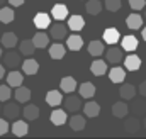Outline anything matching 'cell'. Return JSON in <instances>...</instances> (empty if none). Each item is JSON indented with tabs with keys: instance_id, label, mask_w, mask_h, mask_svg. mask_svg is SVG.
I'll return each mask as SVG.
<instances>
[{
	"instance_id": "cell-26",
	"label": "cell",
	"mask_w": 146,
	"mask_h": 139,
	"mask_svg": "<svg viewBox=\"0 0 146 139\" xmlns=\"http://www.w3.org/2000/svg\"><path fill=\"white\" fill-rule=\"evenodd\" d=\"M83 114L87 117L94 119V117H97L100 114V105L97 104V102H94V100H90V102H87V104L83 105Z\"/></svg>"
},
{
	"instance_id": "cell-9",
	"label": "cell",
	"mask_w": 146,
	"mask_h": 139,
	"mask_svg": "<svg viewBox=\"0 0 146 139\" xmlns=\"http://www.w3.org/2000/svg\"><path fill=\"white\" fill-rule=\"evenodd\" d=\"M3 63H5L7 68H17V66L22 63V58L19 56V53H15V51H9V53H5Z\"/></svg>"
},
{
	"instance_id": "cell-41",
	"label": "cell",
	"mask_w": 146,
	"mask_h": 139,
	"mask_svg": "<svg viewBox=\"0 0 146 139\" xmlns=\"http://www.w3.org/2000/svg\"><path fill=\"white\" fill-rule=\"evenodd\" d=\"M9 129H10V126H9V122H7V119H5V117H3V119H0V136L7 134V132H9Z\"/></svg>"
},
{
	"instance_id": "cell-36",
	"label": "cell",
	"mask_w": 146,
	"mask_h": 139,
	"mask_svg": "<svg viewBox=\"0 0 146 139\" xmlns=\"http://www.w3.org/2000/svg\"><path fill=\"white\" fill-rule=\"evenodd\" d=\"M0 44L3 48H7V49H12L14 46H17V36H15V32H5L2 36V39H0Z\"/></svg>"
},
{
	"instance_id": "cell-47",
	"label": "cell",
	"mask_w": 146,
	"mask_h": 139,
	"mask_svg": "<svg viewBox=\"0 0 146 139\" xmlns=\"http://www.w3.org/2000/svg\"><path fill=\"white\" fill-rule=\"evenodd\" d=\"M3 3H5V0H0V7H2V5H3Z\"/></svg>"
},
{
	"instance_id": "cell-11",
	"label": "cell",
	"mask_w": 146,
	"mask_h": 139,
	"mask_svg": "<svg viewBox=\"0 0 146 139\" xmlns=\"http://www.w3.org/2000/svg\"><path fill=\"white\" fill-rule=\"evenodd\" d=\"M129 114V107L126 104V100H121V102H115L112 105V115L117 117V119H124L126 115Z\"/></svg>"
},
{
	"instance_id": "cell-31",
	"label": "cell",
	"mask_w": 146,
	"mask_h": 139,
	"mask_svg": "<svg viewBox=\"0 0 146 139\" xmlns=\"http://www.w3.org/2000/svg\"><path fill=\"white\" fill-rule=\"evenodd\" d=\"M33 44L36 46V49H42V48H46L48 44H49V36L46 34V32H36L34 37H33Z\"/></svg>"
},
{
	"instance_id": "cell-6",
	"label": "cell",
	"mask_w": 146,
	"mask_h": 139,
	"mask_svg": "<svg viewBox=\"0 0 146 139\" xmlns=\"http://www.w3.org/2000/svg\"><path fill=\"white\" fill-rule=\"evenodd\" d=\"M65 48L70 49V51H80V49L83 48V39H82V36H78V34L66 36V46H65Z\"/></svg>"
},
{
	"instance_id": "cell-12",
	"label": "cell",
	"mask_w": 146,
	"mask_h": 139,
	"mask_svg": "<svg viewBox=\"0 0 146 139\" xmlns=\"http://www.w3.org/2000/svg\"><path fill=\"white\" fill-rule=\"evenodd\" d=\"M22 73L24 75H36L37 71H39V63H37L36 60H33V58H27V60H24L22 63Z\"/></svg>"
},
{
	"instance_id": "cell-23",
	"label": "cell",
	"mask_w": 146,
	"mask_h": 139,
	"mask_svg": "<svg viewBox=\"0 0 146 139\" xmlns=\"http://www.w3.org/2000/svg\"><path fill=\"white\" fill-rule=\"evenodd\" d=\"M66 122L70 124V127H72L73 131H83L85 129V117L80 115V114H73Z\"/></svg>"
},
{
	"instance_id": "cell-15",
	"label": "cell",
	"mask_w": 146,
	"mask_h": 139,
	"mask_svg": "<svg viewBox=\"0 0 146 139\" xmlns=\"http://www.w3.org/2000/svg\"><path fill=\"white\" fill-rule=\"evenodd\" d=\"M119 95H121L122 100H133L136 97V87L131 85V83H124L119 88Z\"/></svg>"
},
{
	"instance_id": "cell-22",
	"label": "cell",
	"mask_w": 146,
	"mask_h": 139,
	"mask_svg": "<svg viewBox=\"0 0 146 139\" xmlns=\"http://www.w3.org/2000/svg\"><path fill=\"white\" fill-rule=\"evenodd\" d=\"M60 88L65 93H73L75 88H76V80L73 76H63L61 81H60Z\"/></svg>"
},
{
	"instance_id": "cell-4",
	"label": "cell",
	"mask_w": 146,
	"mask_h": 139,
	"mask_svg": "<svg viewBox=\"0 0 146 139\" xmlns=\"http://www.w3.org/2000/svg\"><path fill=\"white\" fill-rule=\"evenodd\" d=\"M0 112H3V115H5L7 120H15L19 117V114H21V109H19V104L9 102V104H5L3 109H0Z\"/></svg>"
},
{
	"instance_id": "cell-45",
	"label": "cell",
	"mask_w": 146,
	"mask_h": 139,
	"mask_svg": "<svg viewBox=\"0 0 146 139\" xmlns=\"http://www.w3.org/2000/svg\"><path fill=\"white\" fill-rule=\"evenodd\" d=\"M141 36H143V39L146 41V26L143 27V31H141Z\"/></svg>"
},
{
	"instance_id": "cell-44",
	"label": "cell",
	"mask_w": 146,
	"mask_h": 139,
	"mask_svg": "<svg viewBox=\"0 0 146 139\" xmlns=\"http://www.w3.org/2000/svg\"><path fill=\"white\" fill-rule=\"evenodd\" d=\"M5 76V68H3V65H0V80Z\"/></svg>"
},
{
	"instance_id": "cell-7",
	"label": "cell",
	"mask_w": 146,
	"mask_h": 139,
	"mask_svg": "<svg viewBox=\"0 0 146 139\" xmlns=\"http://www.w3.org/2000/svg\"><path fill=\"white\" fill-rule=\"evenodd\" d=\"M34 26H36L37 29H46V27H49L51 26V15L49 14H46V12H37L36 15H34Z\"/></svg>"
},
{
	"instance_id": "cell-19",
	"label": "cell",
	"mask_w": 146,
	"mask_h": 139,
	"mask_svg": "<svg viewBox=\"0 0 146 139\" xmlns=\"http://www.w3.org/2000/svg\"><path fill=\"white\" fill-rule=\"evenodd\" d=\"M127 117V115H126ZM141 129V120L138 117H127L126 122H124V131L129 132V134H134Z\"/></svg>"
},
{
	"instance_id": "cell-16",
	"label": "cell",
	"mask_w": 146,
	"mask_h": 139,
	"mask_svg": "<svg viewBox=\"0 0 146 139\" xmlns=\"http://www.w3.org/2000/svg\"><path fill=\"white\" fill-rule=\"evenodd\" d=\"M10 129H12V132H14V136H19V138H22V136H26L27 132H29V126H27V122L26 120H14V124L10 126Z\"/></svg>"
},
{
	"instance_id": "cell-13",
	"label": "cell",
	"mask_w": 146,
	"mask_h": 139,
	"mask_svg": "<svg viewBox=\"0 0 146 139\" xmlns=\"http://www.w3.org/2000/svg\"><path fill=\"white\" fill-rule=\"evenodd\" d=\"M51 17L54 21H65L68 17V7L63 5V3H56L53 9H51Z\"/></svg>"
},
{
	"instance_id": "cell-37",
	"label": "cell",
	"mask_w": 146,
	"mask_h": 139,
	"mask_svg": "<svg viewBox=\"0 0 146 139\" xmlns=\"http://www.w3.org/2000/svg\"><path fill=\"white\" fill-rule=\"evenodd\" d=\"M12 97V88L9 85H0V102H7Z\"/></svg>"
},
{
	"instance_id": "cell-20",
	"label": "cell",
	"mask_w": 146,
	"mask_h": 139,
	"mask_svg": "<svg viewBox=\"0 0 146 139\" xmlns=\"http://www.w3.org/2000/svg\"><path fill=\"white\" fill-rule=\"evenodd\" d=\"M102 39H104L106 44H117L119 39H121V34H119V31L115 27H107L104 31V37Z\"/></svg>"
},
{
	"instance_id": "cell-48",
	"label": "cell",
	"mask_w": 146,
	"mask_h": 139,
	"mask_svg": "<svg viewBox=\"0 0 146 139\" xmlns=\"http://www.w3.org/2000/svg\"><path fill=\"white\" fill-rule=\"evenodd\" d=\"M143 21H146V9H145V15H143Z\"/></svg>"
},
{
	"instance_id": "cell-5",
	"label": "cell",
	"mask_w": 146,
	"mask_h": 139,
	"mask_svg": "<svg viewBox=\"0 0 146 139\" xmlns=\"http://www.w3.org/2000/svg\"><path fill=\"white\" fill-rule=\"evenodd\" d=\"M51 122H53V126H63V124H66V120H68V112L63 109H56V110H53L51 112Z\"/></svg>"
},
{
	"instance_id": "cell-40",
	"label": "cell",
	"mask_w": 146,
	"mask_h": 139,
	"mask_svg": "<svg viewBox=\"0 0 146 139\" xmlns=\"http://www.w3.org/2000/svg\"><path fill=\"white\" fill-rule=\"evenodd\" d=\"M129 5L133 10H141L146 7V0H129Z\"/></svg>"
},
{
	"instance_id": "cell-46",
	"label": "cell",
	"mask_w": 146,
	"mask_h": 139,
	"mask_svg": "<svg viewBox=\"0 0 146 139\" xmlns=\"http://www.w3.org/2000/svg\"><path fill=\"white\" fill-rule=\"evenodd\" d=\"M143 127L146 129V115H145V119H143Z\"/></svg>"
},
{
	"instance_id": "cell-10",
	"label": "cell",
	"mask_w": 146,
	"mask_h": 139,
	"mask_svg": "<svg viewBox=\"0 0 146 139\" xmlns=\"http://www.w3.org/2000/svg\"><path fill=\"white\" fill-rule=\"evenodd\" d=\"M14 97H15V100H17L19 104H27V102H29V99H31V90H29L27 87L19 85V87H15Z\"/></svg>"
},
{
	"instance_id": "cell-32",
	"label": "cell",
	"mask_w": 146,
	"mask_h": 139,
	"mask_svg": "<svg viewBox=\"0 0 146 139\" xmlns=\"http://www.w3.org/2000/svg\"><path fill=\"white\" fill-rule=\"evenodd\" d=\"M104 51H106V46H104V41H90V44H88V53L92 54V56H102L104 54Z\"/></svg>"
},
{
	"instance_id": "cell-29",
	"label": "cell",
	"mask_w": 146,
	"mask_h": 139,
	"mask_svg": "<svg viewBox=\"0 0 146 139\" xmlns=\"http://www.w3.org/2000/svg\"><path fill=\"white\" fill-rule=\"evenodd\" d=\"M143 17L139 15V14H131V15H127V19H126V26L129 27V29H133V31H136V29H141V26H143Z\"/></svg>"
},
{
	"instance_id": "cell-14",
	"label": "cell",
	"mask_w": 146,
	"mask_h": 139,
	"mask_svg": "<svg viewBox=\"0 0 146 139\" xmlns=\"http://www.w3.org/2000/svg\"><path fill=\"white\" fill-rule=\"evenodd\" d=\"M119 41H121L122 49L127 51V53H133V51L138 49V39H136L134 36H124V37H121Z\"/></svg>"
},
{
	"instance_id": "cell-1",
	"label": "cell",
	"mask_w": 146,
	"mask_h": 139,
	"mask_svg": "<svg viewBox=\"0 0 146 139\" xmlns=\"http://www.w3.org/2000/svg\"><path fill=\"white\" fill-rule=\"evenodd\" d=\"M49 36L56 41H61L68 36V26L63 24V21H56V24L49 26Z\"/></svg>"
},
{
	"instance_id": "cell-34",
	"label": "cell",
	"mask_w": 146,
	"mask_h": 139,
	"mask_svg": "<svg viewBox=\"0 0 146 139\" xmlns=\"http://www.w3.org/2000/svg\"><path fill=\"white\" fill-rule=\"evenodd\" d=\"M14 17H15V14H14V9L12 7H0V22L2 24H10V22H14Z\"/></svg>"
},
{
	"instance_id": "cell-30",
	"label": "cell",
	"mask_w": 146,
	"mask_h": 139,
	"mask_svg": "<svg viewBox=\"0 0 146 139\" xmlns=\"http://www.w3.org/2000/svg\"><path fill=\"white\" fill-rule=\"evenodd\" d=\"M102 9H104V3L100 0H88L87 5H85V10L90 15H99L102 12Z\"/></svg>"
},
{
	"instance_id": "cell-25",
	"label": "cell",
	"mask_w": 146,
	"mask_h": 139,
	"mask_svg": "<svg viewBox=\"0 0 146 139\" xmlns=\"http://www.w3.org/2000/svg\"><path fill=\"white\" fill-rule=\"evenodd\" d=\"M78 92H80V97L82 99H92L95 95V85L90 83V81H85L78 87Z\"/></svg>"
},
{
	"instance_id": "cell-35",
	"label": "cell",
	"mask_w": 146,
	"mask_h": 139,
	"mask_svg": "<svg viewBox=\"0 0 146 139\" xmlns=\"http://www.w3.org/2000/svg\"><path fill=\"white\" fill-rule=\"evenodd\" d=\"M19 49H21V54H24V56H33L34 51H36V46L33 44V39H24V41H21Z\"/></svg>"
},
{
	"instance_id": "cell-42",
	"label": "cell",
	"mask_w": 146,
	"mask_h": 139,
	"mask_svg": "<svg viewBox=\"0 0 146 139\" xmlns=\"http://www.w3.org/2000/svg\"><path fill=\"white\" fill-rule=\"evenodd\" d=\"M138 92L141 93V97H145V99H146V80H145V81H141V85H139Z\"/></svg>"
},
{
	"instance_id": "cell-43",
	"label": "cell",
	"mask_w": 146,
	"mask_h": 139,
	"mask_svg": "<svg viewBox=\"0 0 146 139\" xmlns=\"http://www.w3.org/2000/svg\"><path fill=\"white\" fill-rule=\"evenodd\" d=\"M24 2H26V0H9V3H10L12 7H21V5H24Z\"/></svg>"
},
{
	"instance_id": "cell-28",
	"label": "cell",
	"mask_w": 146,
	"mask_h": 139,
	"mask_svg": "<svg viewBox=\"0 0 146 139\" xmlns=\"http://www.w3.org/2000/svg\"><path fill=\"white\" fill-rule=\"evenodd\" d=\"M21 112L26 117V120H36L37 117H39V107L37 105H33V104H27Z\"/></svg>"
},
{
	"instance_id": "cell-18",
	"label": "cell",
	"mask_w": 146,
	"mask_h": 139,
	"mask_svg": "<svg viewBox=\"0 0 146 139\" xmlns=\"http://www.w3.org/2000/svg\"><path fill=\"white\" fill-rule=\"evenodd\" d=\"M122 61H124V68L127 70V71H136V70L141 68V58L136 56V54H129Z\"/></svg>"
},
{
	"instance_id": "cell-17",
	"label": "cell",
	"mask_w": 146,
	"mask_h": 139,
	"mask_svg": "<svg viewBox=\"0 0 146 139\" xmlns=\"http://www.w3.org/2000/svg\"><path fill=\"white\" fill-rule=\"evenodd\" d=\"M107 73H109V80L112 83H122L126 78V70L121 66H114L112 70H107Z\"/></svg>"
},
{
	"instance_id": "cell-33",
	"label": "cell",
	"mask_w": 146,
	"mask_h": 139,
	"mask_svg": "<svg viewBox=\"0 0 146 139\" xmlns=\"http://www.w3.org/2000/svg\"><path fill=\"white\" fill-rule=\"evenodd\" d=\"M61 100H63V95H61L60 90H49L46 93V102L51 107H58V105L61 104Z\"/></svg>"
},
{
	"instance_id": "cell-21",
	"label": "cell",
	"mask_w": 146,
	"mask_h": 139,
	"mask_svg": "<svg viewBox=\"0 0 146 139\" xmlns=\"http://www.w3.org/2000/svg\"><path fill=\"white\" fill-rule=\"evenodd\" d=\"M68 19V29L73 31V32H78V31H82L83 29V26H85V21H83V17L82 15H72V17H66Z\"/></svg>"
},
{
	"instance_id": "cell-27",
	"label": "cell",
	"mask_w": 146,
	"mask_h": 139,
	"mask_svg": "<svg viewBox=\"0 0 146 139\" xmlns=\"http://www.w3.org/2000/svg\"><path fill=\"white\" fill-rule=\"evenodd\" d=\"M90 71L92 75L95 76H102L107 73V61H102V60H95L92 65H90Z\"/></svg>"
},
{
	"instance_id": "cell-49",
	"label": "cell",
	"mask_w": 146,
	"mask_h": 139,
	"mask_svg": "<svg viewBox=\"0 0 146 139\" xmlns=\"http://www.w3.org/2000/svg\"><path fill=\"white\" fill-rule=\"evenodd\" d=\"M0 58H2V46H0Z\"/></svg>"
},
{
	"instance_id": "cell-24",
	"label": "cell",
	"mask_w": 146,
	"mask_h": 139,
	"mask_svg": "<svg viewBox=\"0 0 146 139\" xmlns=\"http://www.w3.org/2000/svg\"><path fill=\"white\" fill-rule=\"evenodd\" d=\"M22 81H24V75L21 71H10L7 75V85L10 88H15L19 85H22Z\"/></svg>"
},
{
	"instance_id": "cell-38",
	"label": "cell",
	"mask_w": 146,
	"mask_h": 139,
	"mask_svg": "<svg viewBox=\"0 0 146 139\" xmlns=\"http://www.w3.org/2000/svg\"><path fill=\"white\" fill-rule=\"evenodd\" d=\"M121 5H122L121 0H106V2H104V7H106L109 12H117V10L121 9Z\"/></svg>"
},
{
	"instance_id": "cell-50",
	"label": "cell",
	"mask_w": 146,
	"mask_h": 139,
	"mask_svg": "<svg viewBox=\"0 0 146 139\" xmlns=\"http://www.w3.org/2000/svg\"><path fill=\"white\" fill-rule=\"evenodd\" d=\"M0 109H2V107H0Z\"/></svg>"
},
{
	"instance_id": "cell-8",
	"label": "cell",
	"mask_w": 146,
	"mask_h": 139,
	"mask_svg": "<svg viewBox=\"0 0 146 139\" xmlns=\"http://www.w3.org/2000/svg\"><path fill=\"white\" fill-rule=\"evenodd\" d=\"M65 54H66V48H65L60 41H56L54 44L49 46V56H51L53 60H63Z\"/></svg>"
},
{
	"instance_id": "cell-3",
	"label": "cell",
	"mask_w": 146,
	"mask_h": 139,
	"mask_svg": "<svg viewBox=\"0 0 146 139\" xmlns=\"http://www.w3.org/2000/svg\"><path fill=\"white\" fill-rule=\"evenodd\" d=\"M106 53V61L110 63V65H119L121 61H122V49L121 48H115L114 44H112V48H109L107 51H104Z\"/></svg>"
},
{
	"instance_id": "cell-39",
	"label": "cell",
	"mask_w": 146,
	"mask_h": 139,
	"mask_svg": "<svg viewBox=\"0 0 146 139\" xmlns=\"http://www.w3.org/2000/svg\"><path fill=\"white\" fill-rule=\"evenodd\" d=\"M133 110L136 112V114H141V115H145L146 112V102L141 99V100H136L134 105H133Z\"/></svg>"
},
{
	"instance_id": "cell-2",
	"label": "cell",
	"mask_w": 146,
	"mask_h": 139,
	"mask_svg": "<svg viewBox=\"0 0 146 139\" xmlns=\"http://www.w3.org/2000/svg\"><path fill=\"white\" fill-rule=\"evenodd\" d=\"M63 107H65V110L66 112H78L80 109H82V97H76V95H70V97H63Z\"/></svg>"
}]
</instances>
